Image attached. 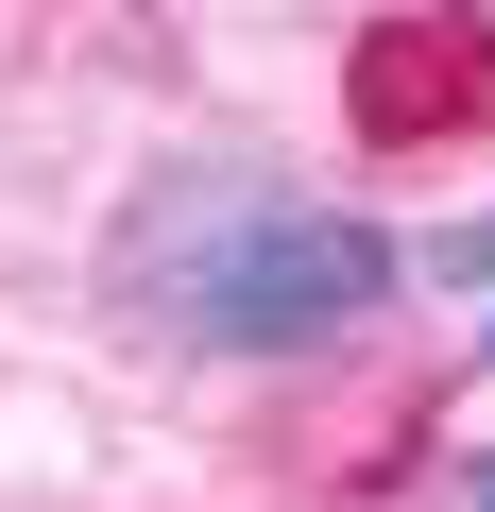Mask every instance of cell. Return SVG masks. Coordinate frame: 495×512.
Instances as JSON below:
<instances>
[{
    "instance_id": "obj_1",
    "label": "cell",
    "mask_w": 495,
    "mask_h": 512,
    "mask_svg": "<svg viewBox=\"0 0 495 512\" xmlns=\"http://www.w3.org/2000/svg\"><path fill=\"white\" fill-rule=\"evenodd\" d=\"M137 274L205 359H325L410 291V239L359 205H308V188H205L188 222H154Z\"/></svg>"
},
{
    "instance_id": "obj_2",
    "label": "cell",
    "mask_w": 495,
    "mask_h": 512,
    "mask_svg": "<svg viewBox=\"0 0 495 512\" xmlns=\"http://www.w3.org/2000/svg\"><path fill=\"white\" fill-rule=\"evenodd\" d=\"M410 274H444V291H495V222H461V239H427Z\"/></svg>"
},
{
    "instance_id": "obj_3",
    "label": "cell",
    "mask_w": 495,
    "mask_h": 512,
    "mask_svg": "<svg viewBox=\"0 0 495 512\" xmlns=\"http://www.w3.org/2000/svg\"><path fill=\"white\" fill-rule=\"evenodd\" d=\"M461 512H495V461H478V495H461Z\"/></svg>"
}]
</instances>
